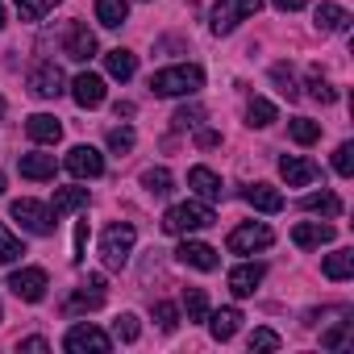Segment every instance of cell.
Instances as JSON below:
<instances>
[{
	"label": "cell",
	"mask_w": 354,
	"mask_h": 354,
	"mask_svg": "<svg viewBox=\"0 0 354 354\" xmlns=\"http://www.w3.org/2000/svg\"><path fill=\"white\" fill-rule=\"evenodd\" d=\"M205 88V71L196 63H184V67H162L150 75V92L154 96H196Z\"/></svg>",
	"instance_id": "1"
},
{
	"label": "cell",
	"mask_w": 354,
	"mask_h": 354,
	"mask_svg": "<svg viewBox=\"0 0 354 354\" xmlns=\"http://www.w3.org/2000/svg\"><path fill=\"white\" fill-rule=\"evenodd\" d=\"M133 242H138V230L129 221H113L104 234H100V259L109 271H121L133 254Z\"/></svg>",
	"instance_id": "2"
},
{
	"label": "cell",
	"mask_w": 354,
	"mask_h": 354,
	"mask_svg": "<svg viewBox=\"0 0 354 354\" xmlns=\"http://www.w3.org/2000/svg\"><path fill=\"white\" fill-rule=\"evenodd\" d=\"M217 221V213L201 201H188V205H175L162 213V230L167 234H196V230H209Z\"/></svg>",
	"instance_id": "3"
},
{
	"label": "cell",
	"mask_w": 354,
	"mask_h": 354,
	"mask_svg": "<svg viewBox=\"0 0 354 354\" xmlns=\"http://www.w3.org/2000/svg\"><path fill=\"white\" fill-rule=\"evenodd\" d=\"M263 9V0H217L213 5V34H234L246 17H254Z\"/></svg>",
	"instance_id": "4"
},
{
	"label": "cell",
	"mask_w": 354,
	"mask_h": 354,
	"mask_svg": "<svg viewBox=\"0 0 354 354\" xmlns=\"http://www.w3.org/2000/svg\"><path fill=\"white\" fill-rule=\"evenodd\" d=\"M13 217H17V221H21V230H30L34 238H50V234H55V225H59V221H55V213H50L46 205L30 201V196H26V201H13Z\"/></svg>",
	"instance_id": "5"
},
{
	"label": "cell",
	"mask_w": 354,
	"mask_h": 354,
	"mask_svg": "<svg viewBox=\"0 0 354 354\" xmlns=\"http://www.w3.org/2000/svg\"><path fill=\"white\" fill-rule=\"evenodd\" d=\"M275 242V234H271V225H263V221H246V225H238L234 234H230V254H254V250H267Z\"/></svg>",
	"instance_id": "6"
},
{
	"label": "cell",
	"mask_w": 354,
	"mask_h": 354,
	"mask_svg": "<svg viewBox=\"0 0 354 354\" xmlns=\"http://www.w3.org/2000/svg\"><path fill=\"white\" fill-rule=\"evenodd\" d=\"M9 288H13V296L17 300H26V304H38V300H46V271L42 267H21V271H13L9 275Z\"/></svg>",
	"instance_id": "7"
},
{
	"label": "cell",
	"mask_w": 354,
	"mask_h": 354,
	"mask_svg": "<svg viewBox=\"0 0 354 354\" xmlns=\"http://www.w3.org/2000/svg\"><path fill=\"white\" fill-rule=\"evenodd\" d=\"M63 346H67L71 354H88V350H92V354H104V350L113 346V337H109L104 329H96V325L84 321V325H71V329H67Z\"/></svg>",
	"instance_id": "8"
},
{
	"label": "cell",
	"mask_w": 354,
	"mask_h": 354,
	"mask_svg": "<svg viewBox=\"0 0 354 354\" xmlns=\"http://www.w3.org/2000/svg\"><path fill=\"white\" fill-rule=\"evenodd\" d=\"M30 92H34L38 100H59V96L67 92V75H63L55 63H38V67L30 71Z\"/></svg>",
	"instance_id": "9"
},
{
	"label": "cell",
	"mask_w": 354,
	"mask_h": 354,
	"mask_svg": "<svg viewBox=\"0 0 354 354\" xmlns=\"http://www.w3.org/2000/svg\"><path fill=\"white\" fill-rule=\"evenodd\" d=\"M63 162H67V171L75 180H96V175H104V154L96 146H71Z\"/></svg>",
	"instance_id": "10"
},
{
	"label": "cell",
	"mask_w": 354,
	"mask_h": 354,
	"mask_svg": "<svg viewBox=\"0 0 354 354\" xmlns=\"http://www.w3.org/2000/svg\"><path fill=\"white\" fill-rule=\"evenodd\" d=\"M63 55H67L71 63H88V59L96 55V34H92L84 21H71L67 34H63Z\"/></svg>",
	"instance_id": "11"
},
{
	"label": "cell",
	"mask_w": 354,
	"mask_h": 354,
	"mask_svg": "<svg viewBox=\"0 0 354 354\" xmlns=\"http://www.w3.org/2000/svg\"><path fill=\"white\" fill-rule=\"evenodd\" d=\"M279 175L288 188H308L313 180H321V167L313 158H300V154H283L279 158Z\"/></svg>",
	"instance_id": "12"
},
{
	"label": "cell",
	"mask_w": 354,
	"mask_h": 354,
	"mask_svg": "<svg viewBox=\"0 0 354 354\" xmlns=\"http://www.w3.org/2000/svg\"><path fill=\"white\" fill-rule=\"evenodd\" d=\"M175 259H180L184 267H192V271H217V267H221V254H217L209 242H192V238H184V242H180Z\"/></svg>",
	"instance_id": "13"
},
{
	"label": "cell",
	"mask_w": 354,
	"mask_h": 354,
	"mask_svg": "<svg viewBox=\"0 0 354 354\" xmlns=\"http://www.w3.org/2000/svg\"><path fill=\"white\" fill-rule=\"evenodd\" d=\"M71 96H75L80 109H100V104H104V80L92 75V71H80V75L71 80Z\"/></svg>",
	"instance_id": "14"
},
{
	"label": "cell",
	"mask_w": 354,
	"mask_h": 354,
	"mask_svg": "<svg viewBox=\"0 0 354 354\" xmlns=\"http://www.w3.org/2000/svg\"><path fill=\"white\" fill-rule=\"evenodd\" d=\"M104 304V275H88V283H80L67 300V313H92Z\"/></svg>",
	"instance_id": "15"
},
{
	"label": "cell",
	"mask_w": 354,
	"mask_h": 354,
	"mask_svg": "<svg viewBox=\"0 0 354 354\" xmlns=\"http://www.w3.org/2000/svg\"><path fill=\"white\" fill-rule=\"evenodd\" d=\"M337 238V230L333 225H321V221H300L296 230H292V242L300 246V250H321V246H329Z\"/></svg>",
	"instance_id": "16"
},
{
	"label": "cell",
	"mask_w": 354,
	"mask_h": 354,
	"mask_svg": "<svg viewBox=\"0 0 354 354\" xmlns=\"http://www.w3.org/2000/svg\"><path fill=\"white\" fill-rule=\"evenodd\" d=\"M26 133H30V142H38V146H55V142L63 138V121L50 117V113H34V117L26 121Z\"/></svg>",
	"instance_id": "17"
},
{
	"label": "cell",
	"mask_w": 354,
	"mask_h": 354,
	"mask_svg": "<svg viewBox=\"0 0 354 354\" xmlns=\"http://www.w3.org/2000/svg\"><path fill=\"white\" fill-rule=\"evenodd\" d=\"M263 275H267L263 263H242V267L230 271V292L234 296H254V288L263 283Z\"/></svg>",
	"instance_id": "18"
},
{
	"label": "cell",
	"mask_w": 354,
	"mask_h": 354,
	"mask_svg": "<svg viewBox=\"0 0 354 354\" xmlns=\"http://www.w3.org/2000/svg\"><path fill=\"white\" fill-rule=\"evenodd\" d=\"M205 321H209V333H213L217 342H230V337L242 329L246 317H242V308H217V313H209Z\"/></svg>",
	"instance_id": "19"
},
{
	"label": "cell",
	"mask_w": 354,
	"mask_h": 354,
	"mask_svg": "<svg viewBox=\"0 0 354 354\" xmlns=\"http://www.w3.org/2000/svg\"><path fill=\"white\" fill-rule=\"evenodd\" d=\"M188 188H196V196L201 201H221V175L217 171H209V167H192L188 171Z\"/></svg>",
	"instance_id": "20"
},
{
	"label": "cell",
	"mask_w": 354,
	"mask_h": 354,
	"mask_svg": "<svg viewBox=\"0 0 354 354\" xmlns=\"http://www.w3.org/2000/svg\"><path fill=\"white\" fill-rule=\"evenodd\" d=\"M313 21H317V30L321 34H346L350 30V13L342 9V5H317V13H313Z\"/></svg>",
	"instance_id": "21"
},
{
	"label": "cell",
	"mask_w": 354,
	"mask_h": 354,
	"mask_svg": "<svg viewBox=\"0 0 354 354\" xmlns=\"http://www.w3.org/2000/svg\"><path fill=\"white\" fill-rule=\"evenodd\" d=\"M242 196H246V205L259 209V213H283V196H279V188H271V184H250Z\"/></svg>",
	"instance_id": "22"
},
{
	"label": "cell",
	"mask_w": 354,
	"mask_h": 354,
	"mask_svg": "<svg viewBox=\"0 0 354 354\" xmlns=\"http://www.w3.org/2000/svg\"><path fill=\"white\" fill-rule=\"evenodd\" d=\"M75 209H88V188H55V201H50L55 221H63Z\"/></svg>",
	"instance_id": "23"
},
{
	"label": "cell",
	"mask_w": 354,
	"mask_h": 354,
	"mask_svg": "<svg viewBox=\"0 0 354 354\" xmlns=\"http://www.w3.org/2000/svg\"><path fill=\"white\" fill-rule=\"evenodd\" d=\"M104 71H109L113 80H121V84H125V80H133V71H138V55L117 46V50H109V55H104Z\"/></svg>",
	"instance_id": "24"
},
{
	"label": "cell",
	"mask_w": 354,
	"mask_h": 354,
	"mask_svg": "<svg viewBox=\"0 0 354 354\" xmlns=\"http://www.w3.org/2000/svg\"><path fill=\"white\" fill-rule=\"evenodd\" d=\"M17 167L26 180H55V154H21Z\"/></svg>",
	"instance_id": "25"
},
{
	"label": "cell",
	"mask_w": 354,
	"mask_h": 354,
	"mask_svg": "<svg viewBox=\"0 0 354 354\" xmlns=\"http://www.w3.org/2000/svg\"><path fill=\"white\" fill-rule=\"evenodd\" d=\"M125 17H129V5H125V0H96V21H100L104 30H121Z\"/></svg>",
	"instance_id": "26"
},
{
	"label": "cell",
	"mask_w": 354,
	"mask_h": 354,
	"mask_svg": "<svg viewBox=\"0 0 354 354\" xmlns=\"http://www.w3.org/2000/svg\"><path fill=\"white\" fill-rule=\"evenodd\" d=\"M321 275H325V279H350V275H354V250H333V254L321 263Z\"/></svg>",
	"instance_id": "27"
},
{
	"label": "cell",
	"mask_w": 354,
	"mask_h": 354,
	"mask_svg": "<svg viewBox=\"0 0 354 354\" xmlns=\"http://www.w3.org/2000/svg\"><path fill=\"white\" fill-rule=\"evenodd\" d=\"M275 104L271 100H263V96H254L250 104H246V125H254V129H267V125H275Z\"/></svg>",
	"instance_id": "28"
},
{
	"label": "cell",
	"mask_w": 354,
	"mask_h": 354,
	"mask_svg": "<svg viewBox=\"0 0 354 354\" xmlns=\"http://www.w3.org/2000/svg\"><path fill=\"white\" fill-rule=\"evenodd\" d=\"M300 209H304V213H321V217H337V213H342V201H337L333 192H313V196L300 201Z\"/></svg>",
	"instance_id": "29"
},
{
	"label": "cell",
	"mask_w": 354,
	"mask_h": 354,
	"mask_svg": "<svg viewBox=\"0 0 354 354\" xmlns=\"http://www.w3.org/2000/svg\"><path fill=\"white\" fill-rule=\"evenodd\" d=\"M171 184H175V180H171V171H167V167H150V171H142V188H146L150 196H167Z\"/></svg>",
	"instance_id": "30"
},
{
	"label": "cell",
	"mask_w": 354,
	"mask_h": 354,
	"mask_svg": "<svg viewBox=\"0 0 354 354\" xmlns=\"http://www.w3.org/2000/svg\"><path fill=\"white\" fill-rule=\"evenodd\" d=\"M288 133H292V142H296V146H313V142L321 138V121L296 117V121H288Z\"/></svg>",
	"instance_id": "31"
},
{
	"label": "cell",
	"mask_w": 354,
	"mask_h": 354,
	"mask_svg": "<svg viewBox=\"0 0 354 354\" xmlns=\"http://www.w3.org/2000/svg\"><path fill=\"white\" fill-rule=\"evenodd\" d=\"M271 80H275V88H279L288 100H300V84H296V71H292L288 63H275V67H271Z\"/></svg>",
	"instance_id": "32"
},
{
	"label": "cell",
	"mask_w": 354,
	"mask_h": 354,
	"mask_svg": "<svg viewBox=\"0 0 354 354\" xmlns=\"http://www.w3.org/2000/svg\"><path fill=\"white\" fill-rule=\"evenodd\" d=\"M184 313H188V321H205V317H209V296H205V288H184Z\"/></svg>",
	"instance_id": "33"
},
{
	"label": "cell",
	"mask_w": 354,
	"mask_h": 354,
	"mask_svg": "<svg viewBox=\"0 0 354 354\" xmlns=\"http://www.w3.org/2000/svg\"><path fill=\"white\" fill-rule=\"evenodd\" d=\"M55 9H59V0H17V17L21 21H42Z\"/></svg>",
	"instance_id": "34"
},
{
	"label": "cell",
	"mask_w": 354,
	"mask_h": 354,
	"mask_svg": "<svg viewBox=\"0 0 354 354\" xmlns=\"http://www.w3.org/2000/svg\"><path fill=\"white\" fill-rule=\"evenodd\" d=\"M308 96H313L317 104H333V100H337V92H333V88L325 84L321 67H313V71H308Z\"/></svg>",
	"instance_id": "35"
},
{
	"label": "cell",
	"mask_w": 354,
	"mask_h": 354,
	"mask_svg": "<svg viewBox=\"0 0 354 354\" xmlns=\"http://www.w3.org/2000/svg\"><path fill=\"white\" fill-rule=\"evenodd\" d=\"M21 254H26L21 238H13V234L5 230V221H0V267H5V263H17Z\"/></svg>",
	"instance_id": "36"
},
{
	"label": "cell",
	"mask_w": 354,
	"mask_h": 354,
	"mask_svg": "<svg viewBox=\"0 0 354 354\" xmlns=\"http://www.w3.org/2000/svg\"><path fill=\"white\" fill-rule=\"evenodd\" d=\"M201 121H205V109H201V104H184V109H175L171 129H196Z\"/></svg>",
	"instance_id": "37"
},
{
	"label": "cell",
	"mask_w": 354,
	"mask_h": 354,
	"mask_svg": "<svg viewBox=\"0 0 354 354\" xmlns=\"http://www.w3.org/2000/svg\"><path fill=\"white\" fill-rule=\"evenodd\" d=\"M109 150H113V154H129V150H133V129H129V125L109 129Z\"/></svg>",
	"instance_id": "38"
},
{
	"label": "cell",
	"mask_w": 354,
	"mask_h": 354,
	"mask_svg": "<svg viewBox=\"0 0 354 354\" xmlns=\"http://www.w3.org/2000/svg\"><path fill=\"white\" fill-rule=\"evenodd\" d=\"M113 333H117L121 342H138V333H142V325H138V317H133V313H121V317L113 321Z\"/></svg>",
	"instance_id": "39"
},
{
	"label": "cell",
	"mask_w": 354,
	"mask_h": 354,
	"mask_svg": "<svg viewBox=\"0 0 354 354\" xmlns=\"http://www.w3.org/2000/svg\"><path fill=\"white\" fill-rule=\"evenodd\" d=\"M150 313H154V321H158V329H162V333H171L175 325H180V313H175V304H167V300H158Z\"/></svg>",
	"instance_id": "40"
},
{
	"label": "cell",
	"mask_w": 354,
	"mask_h": 354,
	"mask_svg": "<svg viewBox=\"0 0 354 354\" xmlns=\"http://www.w3.org/2000/svg\"><path fill=\"white\" fill-rule=\"evenodd\" d=\"M333 171L337 175H354V142H342L333 150Z\"/></svg>",
	"instance_id": "41"
},
{
	"label": "cell",
	"mask_w": 354,
	"mask_h": 354,
	"mask_svg": "<svg viewBox=\"0 0 354 354\" xmlns=\"http://www.w3.org/2000/svg\"><path fill=\"white\" fill-rule=\"evenodd\" d=\"M250 350H279V333L275 329H254L250 333Z\"/></svg>",
	"instance_id": "42"
},
{
	"label": "cell",
	"mask_w": 354,
	"mask_h": 354,
	"mask_svg": "<svg viewBox=\"0 0 354 354\" xmlns=\"http://www.w3.org/2000/svg\"><path fill=\"white\" fill-rule=\"evenodd\" d=\"M75 263H84L88 259V221H80L75 225V254H71Z\"/></svg>",
	"instance_id": "43"
},
{
	"label": "cell",
	"mask_w": 354,
	"mask_h": 354,
	"mask_svg": "<svg viewBox=\"0 0 354 354\" xmlns=\"http://www.w3.org/2000/svg\"><path fill=\"white\" fill-rule=\"evenodd\" d=\"M196 146L201 150H213V146H221V133L217 129H196Z\"/></svg>",
	"instance_id": "44"
},
{
	"label": "cell",
	"mask_w": 354,
	"mask_h": 354,
	"mask_svg": "<svg viewBox=\"0 0 354 354\" xmlns=\"http://www.w3.org/2000/svg\"><path fill=\"white\" fill-rule=\"evenodd\" d=\"M346 333H350V321H342L337 329H329V333L321 337V346H342V342H346Z\"/></svg>",
	"instance_id": "45"
},
{
	"label": "cell",
	"mask_w": 354,
	"mask_h": 354,
	"mask_svg": "<svg viewBox=\"0 0 354 354\" xmlns=\"http://www.w3.org/2000/svg\"><path fill=\"white\" fill-rule=\"evenodd\" d=\"M17 350H34V354H42V350H50V342H46V337H21Z\"/></svg>",
	"instance_id": "46"
},
{
	"label": "cell",
	"mask_w": 354,
	"mask_h": 354,
	"mask_svg": "<svg viewBox=\"0 0 354 354\" xmlns=\"http://www.w3.org/2000/svg\"><path fill=\"white\" fill-rule=\"evenodd\" d=\"M271 5H275L279 13H296V9H304V5H313V0H271Z\"/></svg>",
	"instance_id": "47"
},
{
	"label": "cell",
	"mask_w": 354,
	"mask_h": 354,
	"mask_svg": "<svg viewBox=\"0 0 354 354\" xmlns=\"http://www.w3.org/2000/svg\"><path fill=\"white\" fill-rule=\"evenodd\" d=\"M113 113H117V117H133V104H129V100H117Z\"/></svg>",
	"instance_id": "48"
},
{
	"label": "cell",
	"mask_w": 354,
	"mask_h": 354,
	"mask_svg": "<svg viewBox=\"0 0 354 354\" xmlns=\"http://www.w3.org/2000/svg\"><path fill=\"white\" fill-rule=\"evenodd\" d=\"M5 188H9V180H5V175H0V196H5Z\"/></svg>",
	"instance_id": "49"
},
{
	"label": "cell",
	"mask_w": 354,
	"mask_h": 354,
	"mask_svg": "<svg viewBox=\"0 0 354 354\" xmlns=\"http://www.w3.org/2000/svg\"><path fill=\"white\" fill-rule=\"evenodd\" d=\"M5 26H9V21H5V5H0V30H5Z\"/></svg>",
	"instance_id": "50"
},
{
	"label": "cell",
	"mask_w": 354,
	"mask_h": 354,
	"mask_svg": "<svg viewBox=\"0 0 354 354\" xmlns=\"http://www.w3.org/2000/svg\"><path fill=\"white\" fill-rule=\"evenodd\" d=\"M0 121H5V96H0Z\"/></svg>",
	"instance_id": "51"
}]
</instances>
